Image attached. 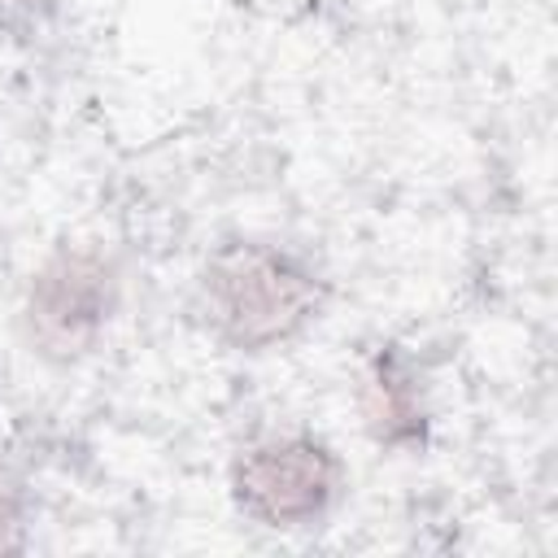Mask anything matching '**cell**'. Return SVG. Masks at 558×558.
<instances>
[{
	"instance_id": "2",
	"label": "cell",
	"mask_w": 558,
	"mask_h": 558,
	"mask_svg": "<svg viewBox=\"0 0 558 558\" xmlns=\"http://www.w3.org/2000/svg\"><path fill=\"white\" fill-rule=\"evenodd\" d=\"M231 484L248 519L266 527H305L336 501L340 462L314 436H270L240 453Z\"/></svg>"
},
{
	"instance_id": "1",
	"label": "cell",
	"mask_w": 558,
	"mask_h": 558,
	"mask_svg": "<svg viewBox=\"0 0 558 558\" xmlns=\"http://www.w3.org/2000/svg\"><path fill=\"white\" fill-rule=\"evenodd\" d=\"M314 270L275 244H227L201 275V310L231 349H270L318 310Z\"/></svg>"
},
{
	"instance_id": "5",
	"label": "cell",
	"mask_w": 558,
	"mask_h": 558,
	"mask_svg": "<svg viewBox=\"0 0 558 558\" xmlns=\"http://www.w3.org/2000/svg\"><path fill=\"white\" fill-rule=\"evenodd\" d=\"M17 519H22V501H17L13 484L0 475V549L17 545V527H22Z\"/></svg>"
},
{
	"instance_id": "4",
	"label": "cell",
	"mask_w": 558,
	"mask_h": 558,
	"mask_svg": "<svg viewBox=\"0 0 558 558\" xmlns=\"http://www.w3.org/2000/svg\"><path fill=\"white\" fill-rule=\"evenodd\" d=\"M362 414L375 440L384 445H414L423 436V405L418 384L397 353H379L362 375Z\"/></svg>"
},
{
	"instance_id": "3",
	"label": "cell",
	"mask_w": 558,
	"mask_h": 558,
	"mask_svg": "<svg viewBox=\"0 0 558 558\" xmlns=\"http://www.w3.org/2000/svg\"><path fill=\"white\" fill-rule=\"evenodd\" d=\"M118 310V275L92 248H61L52 253L26 292V331L31 340L52 353L70 357L83 353Z\"/></svg>"
}]
</instances>
